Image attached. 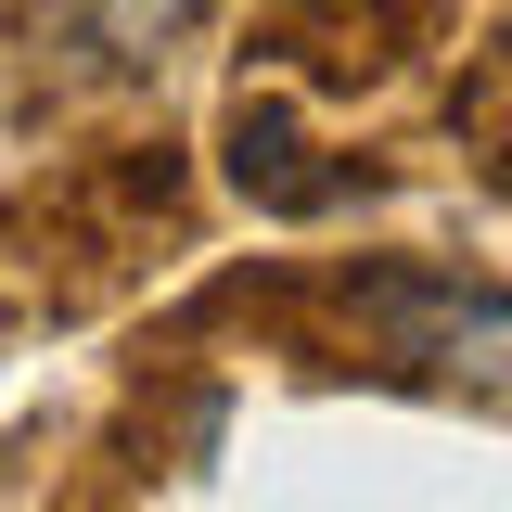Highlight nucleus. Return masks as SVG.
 I'll use <instances>...</instances> for the list:
<instances>
[{
	"instance_id": "nucleus-1",
	"label": "nucleus",
	"mask_w": 512,
	"mask_h": 512,
	"mask_svg": "<svg viewBox=\"0 0 512 512\" xmlns=\"http://www.w3.org/2000/svg\"><path fill=\"white\" fill-rule=\"evenodd\" d=\"M333 308L359 320L384 384H512V282H474L436 256H359L333 269Z\"/></svg>"
},
{
	"instance_id": "nucleus-2",
	"label": "nucleus",
	"mask_w": 512,
	"mask_h": 512,
	"mask_svg": "<svg viewBox=\"0 0 512 512\" xmlns=\"http://www.w3.org/2000/svg\"><path fill=\"white\" fill-rule=\"evenodd\" d=\"M218 141H231V192H244L256 218H333V205H359V192H372V167H346V154L320 167V141L282 116V103H256V90L231 103Z\"/></svg>"
},
{
	"instance_id": "nucleus-3",
	"label": "nucleus",
	"mask_w": 512,
	"mask_h": 512,
	"mask_svg": "<svg viewBox=\"0 0 512 512\" xmlns=\"http://www.w3.org/2000/svg\"><path fill=\"white\" fill-rule=\"evenodd\" d=\"M192 13L205 0H52V64L77 90H128L192 39Z\"/></svg>"
}]
</instances>
